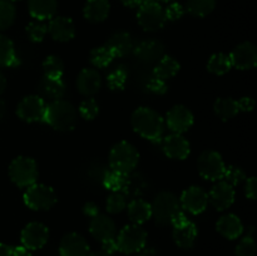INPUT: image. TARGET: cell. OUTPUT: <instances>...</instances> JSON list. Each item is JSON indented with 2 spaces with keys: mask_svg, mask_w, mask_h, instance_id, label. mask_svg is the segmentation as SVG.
<instances>
[{
  "mask_svg": "<svg viewBox=\"0 0 257 256\" xmlns=\"http://www.w3.org/2000/svg\"><path fill=\"white\" fill-rule=\"evenodd\" d=\"M131 123L136 133L152 142L160 141L165 132V119L150 107L137 108L131 117Z\"/></svg>",
  "mask_w": 257,
  "mask_h": 256,
  "instance_id": "cell-1",
  "label": "cell"
},
{
  "mask_svg": "<svg viewBox=\"0 0 257 256\" xmlns=\"http://www.w3.org/2000/svg\"><path fill=\"white\" fill-rule=\"evenodd\" d=\"M43 120L53 130L59 132H69L77 125L78 112L74 105L68 100H52L45 107Z\"/></svg>",
  "mask_w": 257,
  "mask_h": 256,
  "instance_id": "cell-2",
  "label": "cell"
},
{
  "mask_svg": "<svg viewBox=\"0 0 257 256\" xmlns=\"http://www.w3.org/2000/svg\"><path fill=\"white\" fill-rule=\"evenodd\" d=\"M140 153L132 143L120 141L115 143L109 152L110 170L130 175L138 165Z\"/></svg>",
  "mask_w": 257,
  "mask_h": 256,
  "instance_id": "cell-3",
  "label": "cell"
},
{
  "mask_svg": "<svg viewBox=\"0 0 257 256\" xmlns=\"http://www.w3.org/2000/svg\"><path fill=\"white\" fill-rule=\"evenodd\" d=\"M152 217L158 226H170L175 216L180 212V200L172 192H160L151 203Z\"/></svg>",
  "mask_w": 257,
  "mask_h": 256,
  "instance_id": "cell-4",
  "label": "cell"
},
{
  "mask_svg": "<svg viewBox=\"0 0 257 256\" xmlns=\"http://www.w3.org/2000/svg\"><path fill=\"white\" fill-rule=\"evenodd\" d=\"M9 177L14 185L20 188H27L37 183L39 171L38 165L32 157L19 156L14 158L9 165Z\"/></svg>",
  "mask_w": 257,
  "mask_h": 256,
  "instance_id": "cell-5",
  "label": "cell"
},
{
  "mask_svg": "<svg viewBox=\"0 0 257 256\" xmlns=\"http://www.w3.org/2000/svg\"><path fill=\"white\" fill-rule=\"evenodd\" d=\"M115 243H117V250L119 252L125 253V255L137 253L143 247H146L147 232L141 225L131 223L120 230L115 238Z\"/></svg>",
  "mask_w": 257,
  "mask_h": 256,
  "instance_id": "cell-6",
  "label": "cell"
},
{
  "mask_svg": "<svg viewBox=\"0 0 257 256\" xmlns=\"http://www.w3.org/2000/svg\"><path fill=\"white\" fill-rule=\"evenodd\" d=\"M137 22L146 32H157L166 24L165 8L157 0H145L140 5Z\"/></svg>",
  "mask_w": 257,
  "mask_h": 256,
  "instance_id": "cell-7",
  "label": "cell"
},
{
  "mask_svg": "<svg viewBox=\"0 0 257 256\" xmlns=\"http://www.w3.org/2000/svg\"><path fill=\"white\" fill-rule=\"evenodd\" d=\"M57 193L53 187L43 183L29 186L24 193V203L34 211L50 210L57 203Z\"/></svg>",
  "mask_w": 257,
  "mask_h": 256,
  "instance_id": "cell-8",
  "label": "cell"
},
{
  "mask_svg": "<svg viewBox=\"0 0 257 256\" xmlns=\"http://www.w3.org/2000/svg\"><path fill=\"white\" fill-rule=\"evenodd\" d=\"M197 170L202 178L207 181H221L225 175L226 165L222 156L212 150L203 151L197 158Z\"/></svg>",
  "mask_w": 257,
  "mask_h": 256,
  "instance_id": "cell-9",
  "label": "cell"
},
{
  "mask_svg": "<svg viewBox=\"0 0 257 256\" xmlns=\"http://www.w3.org/2000/svg\"><path fill=\"white\" fill-rule=\"evenodd\" d=\"M45 107L47 104L40 95H27L18 104L17 114L27 123L40 122L44 118Z\"/></svg>",
  "mask_w": 257,
  "mask_h": 256,
  "instance_id": "cell-10",
  "label": "cell"
},
{
  "mask_svg": "<svg viewBox=\"0 0 257 256\" xmlns=\"http://www.w3.org/2000/svg\"><path fill=\"white\" fill-rule=\"evenodd\" d=\"M180 205L191 215H200L208 206V193L201 186H191L181 195Z\"/></svg>",
  "mask_w": 257,
  "mask_h": 256,
  "instance_id": "cell-11",
  "label": "cell"
},
{
  "mask_svg": "<svg viewBox=\"0 0 257 256\" xmlns=\"http://www.w3.org/2000/svg\"><path fill=\"white\" fill-rule=\"evenodd\" d=\"M48 238H49L48 227L44 223L37 222V221L28 223L20 233L22 246H24L30 251L44 247L45 243L48 242Z\"/></svg>",
  "mask_w": 257,
  "mask_h": 256,
  "instance_id": "cell-12",
  "label": "cell"
},
{
  "mask_svg": "<svg viewBox=\"0 0 257 256\" xmlns=\"http://www.w3.org/2000/svg\"><path fill=\"white\" fill-rule=\"evenodd\" d=\"M231 65L236 69L250 70L257 65L256 45L251 42H243L236 45L231 54L228 55Z\"/></svg>",
  "mask_w": 257,
  "mask_h": 256,
  "instance_id": "cell-13",
  "label": "cell"
},
{
  "mask_svg": "<svg viewBox=\"0 0 257 256\" xmlns=\"http://www.w3.org/2000/svg\"><path fill=\"white\" fill-rule=\"evenodd\" d=\"M193 122H195L193 113L191 112L190 108L182 104H177L172 107L167 112V115H166L167 127L173 133L182 135L183 132H187L193 125Z\"/></svg>",
  "mask_w": 257,
  "mask_h": 256,
  "instance_id": "cell-14",
  "label": "cell"
},
{
  "mask_svg": "<svg viewBox=\"0 0 257 256\" xmlns=\"http://www.w3.org/2000/svg\"><path fill=\"white\" fill-rule=\"evenodd\" d=\"M235 202V188L226 181H218L208 193V203L217 211H226Z\"/></svg>",
  "mask_w": 257,
  "mask_h": 256,
  "instance_id": "cell-15",
  "label": "cell"
},
{
  "mask_svg": "<svg viewBox=\"0 0 257 256\" xmlns=\"http://www.w3.org/2000/svg\"><path fill=\"white\" fill-rule=\"evenodd\" d=\"M162 150L168 158L186 160L191 153V145L180 133H171L162 140Z\"/></svg>",
  "mask_w": 257,
  "mask_h": 256,
  "instance_id": "cell-16",
  "label": "cell"
},
{
  "mask_svg": "<svg viewBox=\"0 0 257 256\" xmlns=\"http://www.w3.org/2000/svg\"><path fill=\"white\" fill-rule=\"evenodd\" d=\"M89 232L97 241L105 242V241L115 238L117 227H115L114 221L109 216L98 213L90 220Z\"/></svg>",
  "mask_w": 257,
  "mask_h": 256,
  "instance_id": "cell-17",
  "label": "cell"
},
{
  "mask_svg": "<svg viewBox=\"0 0 257 256\" xmlns=\"http://www.w3.org/2000/svg\"><path fill=\"white\" fill-rule=\"evenodd\" d=\"M102 87V77L94 68H84L77 78V89L84 97H93Z\"/></svg>",
  "mask_w": 257,
  "mask_h": 256,
  "instance_id": "cell-18",
  "label": "cell"
},
{
  "mask_svg": "<svg viewBox=\"0 0 257 256\" xmlns=\"http://www.w3.org/2000/svg\"><path fill=\"white\" fill-rule=\"evenodd\" d=\"M60 256H88L89 245L82 235L77 232H69L63 236L59 243Z\"/></svg>",
  "mask_w": 257,
  "mask_h": 256,
  "instance_id": "cell-19",
  "label": "cell"
},
{
  "mask_svg": "<svg viewBox=\"0 0 257 256\" xmlns=\"http://www.w3.org/2000/svg\"><path fill=\"white\" fill-rule=\"evenodd\" d=\"M48 33L57 42L67 43L74 38L75 25L70 18L55 17L48 24Z\"/></svg>",
  "mask_w": 257,
  "mask_h": 256,
  "instance_id": "cell-20",
  "label": "cell"
},
{
  "mask_svg": "<svg viewBox=\"0 0 257 256\" xmlns=\"http://www.w3.org/2000/svg\"><path fill=\"white\" fill-rule=\"evenodd\" d=\"M198 231L196 227L195 223L190 220H186L185 222L180 223L177 226H173L172 231V237L175 241L176 245L181 248H188L193 247L196 242V238H197Z\"/></svg>",
  "mask_w": 257,
  "mask_h": 256,
  "instance_id": "cell-21",
  "label": "cell"
},
{
  "mask_svg": "<svg viewBox=\"0 0 257 256\" xmlns=\"http://www.w3.org/2000/svg\"><path fill=\"white\" fill-rule=\"evenodd\" d=\"M136 57L145 63L158 62L165 55V45L156 39H148L141 42L133 48Z\"/></svg>",
  "mask_w": 257,
  "mask_h": 256,
  "instance_id": "cell-22",
  "label": "cell"
},
{
  "mask_svg": "<svg viewBox=\"0 0 257 256\" xmlns=\"http://www.w3.org/2000/svg\"><path fill=\"white\" fill-rule=\"evenodd\" d=\"M216 230L227 240H236L240 237L243 232V225L240 217L233 213H227L218 218L216 223Z\"/></svg>",
  "mask_w": 257,
  "mask_h": 256,
  "instance_id": "cell-23",
  "label": "cell"
},
{
  "mask_svg": "<svg viewBox=\"0 0 257 256\" xmlns=\"http://www.w3.org/2000/svg\"><path fill=\"white\" fill-rule=\"evenodd\" d=\"M29 14L35 20H49L58 10V0H28Z\"/></svg>",
  "mask_w": 257,
  "mask_h": 256,
  "instance_id": "cell-24",
  "label": "cell"
},
{
  "mask_svg": "<svg viewBox=\"0 0 257 256\" xmlns=\"http://www.w3.org/2000/svg\"><path fill=\"white\" fill-rule=\"evenodd\" d=\"M110 4L108 0H87L83 8V15L90 23H102L108 18Z\"/></svg>",
  "mask_w": 257,
  "mask_h": 256,
  "instance_id": "cell-25",
  "label": "cell"
},
{
  "mask_svg": "<svg viewBox=\"0 0 257 256\" xmlns=\"http://www.w3.org/2000/svg\"><path fill=\"white\" fill-rule=\"evenodd\" d=\"M105 45L112 50L115 58H120L130 54L133 50V48H135L132 37L127 32H117L112 34L109 39H108V42L105 43Z\"/></svg>",
  "mask_w": 257,
  "mask_h": 256,
  "instance_id": "cell-26",
  "label": "cell"
},
{
  "mask_svg": "<svg viewBox=\"0 0 257 256\" xmlns=\"http://www.w3.org/2000/svg\"><path fill=\"white\" fill-rule=\"evenodd\" d=\"M127 215L131 222L136 225H142L147 222L152 217V210H151V203L141 198L131 201L127 207Z\"/></svg>",
  "mask_w": 257,
  "mask_h": 256,
  "instance_id": "cell-27",
  "label": "cell"
},
{
  "mask_svg": "<svg viewBox=\"0 0 257 256\" xmlns=\"http://www.w3.org/2000/svg\"><path fill=\"white\" fill-rule=\"evenodd\" d=\"M39 92L43 97L50 100L62 99L65 94V84L62 78L43 77L39 82Z\"/></svg>",
  "mask_w": 257,
  "mask_h": 256,
  "instance_id": "cell-28",
  "label": "cell"
},
{
  "mask_svg": "<svg viewBox=\"0 0 257 256\" xmlns=\"http://www.w3.org/2000/svg\"><path fill=\"white\" fill-rule=\"evenodd\" d=\"M180 63L175 58L170 57V55H163L153 69V77L162 80L171 79L180 72Z\"/></svg>",
  "mask_w": 257,
  "mask_h": 256,
  "instance_id": "cell-29",
  "label": "cell"
},
{
  "mask_svg": "<svg viewBox=\"0 0 257 256\" xmlns=\"http://www.w3.org/2000/svg\"><path fill=\"white\" fill-rule=\"evenodd\" d=\"M20 59L15 53L14 43L7 35L0 34V67L17 68Z\"/></svg>",
  "mask_w": 257,
  "mask_h": 256,
  "instance_id": "cell-30",
  "label": "cell"
},
{
  "mask_svg": "<svg viewBox=\"0 0 257 256\" xmlns=\"http://www.w3.org/2000/svg\"><path fill=\"white\" fill-rule=\"evenodd\" d=\"M213 110L215 114L222 120H228L231 118L236 117L238 114V105L237 100L232 99V98H218L216 99L215 104H213Z\"/></svg>",
  "mask_w": 257,
  "mask_h": 256,
  "instance_id": "cell-31",
  "label": "cell"
},
{
  "mask_svg": "<svg viewBox=\"0 0 257 256\" xmlns=\"http://www.w3.org/2000/svg\"><path fill=\"white\" fill-rule=\"evenodd\" d=\"M103 185L107 190L112 191V192H122L127 188L128 182V175L122 172H118V171H105L104 175L102 177Z\"/></svg>",
  "mask_w": 257,
  "mask_h": 256,
  "instance_id": "cell-32",
  "label": "cell"
},
{
  "mask_svg": "<svg viewBox=\"0 0 257 256\" xmlns=\"http://www.w3.org/2000/svg\"><path fill=\"white\" fill-rule=\"evenodd\" d=\"M216 0H187L186 10L196 18H205L215 10Z\"/></svg>",
  "mask_w": 257,
  "mask_h": 256,
  "instance_id": "cell-33",
  "label": "cell"
},
{
  "mask_svg": "<svg viewBox=\"0 0 257 256\" xmlns=\"http://www.w3.org/2000/svg\"><path fill=\"white\" fill-rule=\"evenodd\" d=\"M232 68L230 57L225 53H215L207 62V70L215 75H223Z\"/></svg>",
  "mask_w": 257,
  "mask_h": 256,
  "instance_id": "cell-34",
  "label": "cell"
},
{
  "mask_svg": "<svg viewBox=\"0 0 257 256\" xmlns=\"http://www.w3.org/2000/svg\"><path fill=\"white\" fill-rule=\"evenodd\" d=\"M114 54L107 45H100L90 52L89 60L95 68H107L114 60Z\"/></svg>",
  "mask_w": 257,
  "mask_h": 256,
  "instance_id": "cell-35",
  "label": "cell"
},
{
  "mask_svg": "<svg viewBox=\"0 0 257 256\" xmlns=\"http://www.w3.org/2000/svg\"><path fill=\"white\" fill-rule=\"evenodd\" d=\"M43 73L44 77L62 78L64 73V64L58 55H49L43 62Z\"/></svg>",
  "mask_w": 257,
  "mask_h": 256,
  "instance_id": "cell-36",
  "label": "cell"
},
{
  "mask_svg": "<svg viewBox=\"0 0 257 256\" xmlns=\"http://www.w3.org/2000/svg\"><path fill=\"white\" fill-rule=\"evenodd\" d=\"M15 7L9 0H0V30H7L15 20Z\"/></svg>",
  "mask_w": 257,
  "mask_h": 256,
  "instance_id": "cell-37",
  "label": "cell"
},
{
  "mask_svg": "<svg viewBox=\"0 0 257 256\" xmlns=\"http://www.w3.org/2000/svg\"><path fill=\"white\" fill-rule=\"evenodd\" d=\"M128 73L123 67H117L108 74L107 84L112 90H122L127 83Z\"/></svg>",
  "mask_w": 257,
  "mask_h": 256,
  "instance_id": "cell-38",
  "label": "cell"
},
{
  "mask_svg": "<svg viewBox=\"0 0 257 256\" xmlns=\"http://www.w3.org/2000/svg\"><path fill=\"white\" fill-rule=\"evenodd\" d=\"M25 30H27L28 37L33 43H40L44 40V37L47 35L48 24H45L42 20H34L27 25Z\"/></svg>",
  "mask_w": 257,
  "mask_h": 256,
  "instance_id": "cell-39",
  "label": "cell"
},
{
  "mask_svg": "<svg viewBox=\"0 0 257 256\" xmlns=\"http://www.w3.org/2000/svg\"><path fill=\"white\" fill-rule=\"evenodd\" d=\"M105 207H107V212L110 215H117L122 211L125 210L127 207V200H125L124 195L122 192H112L107 197V202H105Z\"/></svg>",
  "mask_w": 257,
  "mask_h": 256,
  "instance_id": "cell-40",
  "label": "cell"
},
{
  "mask_svg": "<svg viewBox=\"0 0 257 256\" xmlns=\"http://www.w3.org/2000/svg\"><path fill=\"white\" fill-rule=\"evenodd\" d=\"M78 113L85 120H93L94 118H97L98 113H99V105L94 98H87L80 103Z\"/></svg>",
  "mask_w": 257,
  "mask_h": 256,
  "instance_id": "cell-41",
  "label": "cell"
},
{
  "mask_svg": "<svg viewBox=\"0 0 257 256\" xmlns=\"http://www.w3.org/2000/svg\"><path fill=\"white\" fill-rule=\"evenodd\" d=\"M223 178L227 183H230L231 186H238L246 181V173L245 171L242 170L238 166H226L225 170V175H223Z\"/></svg>",
  "mask_w": 257,
  "mask_h": 256,
  "instance_id": "cell-42",
  "label": "cell"
},
{
  "mask_svg": "<svg viewBox=\"0 0 257 256\" xmlns=\"http://www.w3.org/2000/svg\"><path fill=\"white\" fill-rule=\"evenodd\" d=\"M236 256H255L256 242L252 236L246 235L236 246Z\"/></svg>",
  "mask_w": 257,
  "mask_h": 256,
  "instance_id": "cell-43",
  "label": "cell"
},
{
  "mask_svg": "<svg viewBox=\"0 0 257 256\" xmlns=\"http://www.w3.org/2000/svg\"><path fill=\"white\" fill-rule=\"evenodd\" d=\"M183 14H185V8L180 3L172 2L165 9L166 22H176V20L181 19Z\"/></svg>",
  "mask_w": 257,
  "mask_h": 256,
  "instance_id": "cell-44",
  "label": "cell"
},
{
  "mask_svg": "<svg viewBox=\"0 0 257 256\" xmlns=\"http://www.w3.org/2000/svg\"><path fill=\"white\" fill-rule=\"evenodd\" d=\"M147 89L155 94H165L168 90V87L166 84V80L152 77V79H150V82L147 83Z\"/></svg>",
  "mask_w": 257,
  "mask_h": 256,
  "instance_id": "cell-45",
  "label": "cell"
},
{
  "mask_svg": "<svg viewBox=\"0 0 257 256\" xmlns=\"http://www.w3.org/2000/svg\"><path fill=\"white\" fill-rule=\"evenodd\" d=\"M245 193L247 198L250 200H256L257 198V178L255 176L246 178V185H245Z\"/></svg>",
  "mask_w": 257,
  "mask_h": 256,
  "instance_id": "cell-46",
  "label": "cell"
},
{
  "mask_svg": "<svg viewBox=\"0 0 257 256\" xmlns=\"http://www.w3.org/2000/svg\"><path fill=\"white\" fill-rule=\"evenodd\" d=\"M237 105L241 112H251L255 108V100L251 97H242L237 100Z\"/></svg>",
  "mask_w": 257,
  "mask_h": 256,
  "instance_id": "cell-47",
  "label": "cell"
},
{
  "mask_svg": "<svg viewBox=\"0 0 257 256\" xmlns=\"http://www.w3.org/2000/svg\"><path fill=\"white\" fill-rule=\"evenodd\" d=\"M83 212L87 216H89V217H94V216H97L99 213V207L94 202H87L84 205V207H83Z\"/></svg>",
  "mask_w": 257,
  "mask_h": 256,
  "instance_id": "cell-48",
  "label": "cell"
},
{
  "mask_svg": "<svg viewBox=\"0 0 257 256\" xmlns=\"http://www.w3.org/2000/svg\"><path fill=\"white\" fill-rule=\"evenodd\" d=\"M102 250L107 251V252L109 253H114L117 250V243H115V238H113V240H108L105 241V242H102Z\"/></svg>",
  "mask_w": 257,
  "mask_h": 256,
  "instance_id": "cell-49",
  "label": "cell"
},
{
  "mask_svg": "<svg viewBox=\"0 0 257 256\" xmlns=\"http://www.w3.org/2000/svg\"><path fill=\"white\" fill-rule=\"evenodd\" d=\"M12 256H33L30 250H28L24 246H17V247H13Z\"/></svg>",
  "mask_w": 257,
  "mask_h": 256,
  "instance_id": "cell-50",
  "label": "cell"
},
{
  "mask_svg": "<svg viewBox=\"0 0 257 256\" xmlns=\"http://www.w3.org/2000/svg\"><path fill=\"white\" fill-rule=\"evenodd\" d=\"M13 247L7 243L0 242V256H12Z\"/></svg>",
  "mask_w": 257,
  "mask_h": 256,
  "instance_id": "cell-51",
  "label": "cell"
},
{
  "mask_svg": "<svg viewBox=\"0 0 257 256\" xmlns=\"http://www.w3.org/2000/svg\"><path fill=\"white\" fill-rule=\"evenodd\" d=\"M143 2H145V0H120V3L127 8H137L140 7Z\"/></svg>",
  "mask_w": 257,
  "mask_h": 256,
  "instance_id": "cell-52",
  "label": "cell"
},
{
  "mask_svg": "<svg viewBox=\"0 0 257 256\" xmlns=\"http://www.w3.org/2000/svg\"><path fill=\"white\" fill-rule=\"evenodd\" d=\"M138 256H156V251L151 247H143L140 252H137Z\"/></svg>",
  "mask_w": 257,
  "mask_h": 256,
  "instance_id": "cell-53",
  "label": "cell"
},
{
  "mask_svg": "<svg viewBox=\"0 0 257 256\" xmlns=\"http://www.w3.org/2000/svg\"><path fill=\"white\" fill-rule=\"evenodd\" d=\"M5 88H7V78H5L4 74L0 72V95L4 93Z\"/></svg>",
  "mask_w": 257,
  "mask_h": 256,
  "instance_id": "cell-54",
  "label": "cell"
},
{
  "mask_svg": "<svg viewBox=\"0 0 257 256\" xmlns=\"http://www.w3.org/2000/svg\"><path fill=\"white\" fill-rule=\"evenodd\" d=\"M88 256H113V255H112V253L107 252V251H104V250H102V248H100V250L94 251V252H89V255H88Z\"/></svg>",
  "mask_w": 257,
  "mask_h": 256,
  "instance_id": "cell-55",
  "label": "cell"
},
{
  "mask_svg": "<svg viewBox=\"0 0 257 256\" xmlns=\"http://www.w3.org/2000/svg\"><path fill=\"white\" fill-rule=\"evenodd\" d=\"M5 113H7V105H5V103L0 99V120L4 118Z\"/></svg>",
  "mask_w": 257,
  "mask_h": 256,
  "instance_id": "cell-56",
  "label": "cell"
},
{
  "mask_svg": "<svg viewBox=\"0 0 257 256\" xmlns=\"http://www.w3.org/2000/svg\"><path fill=\"white\" fill-rule=\"evenodd\" d=\"M157 2H161V3H172V2H175V0H157Z\"/></svg>",
  "mask_w": 257,
  "mask_h": 256,
  "instance_id": "cell-57",
  "label": "cell"
},
{
  "mask_svg": "<svg viewBox=\"0 0 257 256\" xmlns=\"http://www.w3.org/2000/svg\"><path fill=\"white\" fill-rule=\"evenodd\" d=\"M9 2H12V3H13V2H18V0H9Z\"/></svg>",
  "mask_w": 257,
  "mask_h": 256,
  "instance_id": "cell-58",
  "label": "cell"
}]
</instances>
